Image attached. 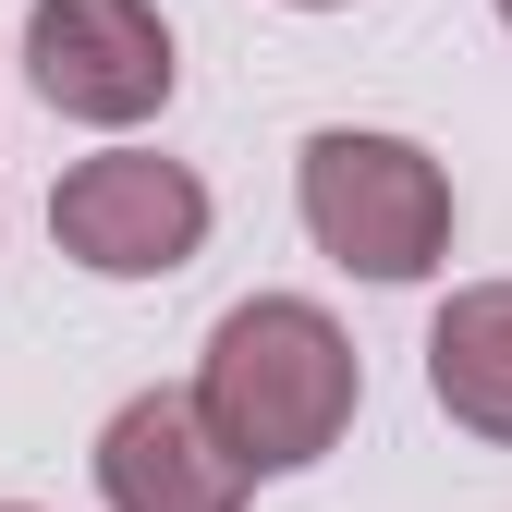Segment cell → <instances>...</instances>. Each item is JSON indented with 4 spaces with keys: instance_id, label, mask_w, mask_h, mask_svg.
<instances>
[{
    "instance_id": "1",
    "label": "cell",
    "mask_w": 512,
    "mask_h": 512,
    "mask_svg": "<svg viewBox=\"0 0 512 512\" xmlns=\"http://www.w3.org/2000/svg\"><path fill=\"white\" fill-rule=\"evenodd\" d=\"M196 403H208V427L232 439L256 476H293V464H317V452H342V427H354V403H366V366H354V342H342L330 305H305V293H244L220 330H208Z\"/></svg>"
},
{
    "instance_id": "2",
    "label": "cell",
    "mask_w": 512,
    "mask_h": 512,
    "mask_svg": "<svg viewBox=\"0 0 512 512\" xmlns=\"http://www.w3.org/2000/svg\"><path fill=\"white\" fill-rule=\"evenodd\" d=\"M305 232L330 269L354 281H427L439 256H452V171H439L415 135H366V122H330V135H305Z\"/></svg>"
},
{
    "instance_id": "3",
    "label": "cell",
    "mask_w": 512,
    "mask_h": 512,
    "mask_svg": "<svg viewBox=\"0 0 512 512\" xmlns=\"http://www.w3.org/2000/svg\"><path fill=\"white\" fill-rule=\"evenodd\" d=\"M49 232L98 281H171L208 244V183L159 147H110V159H74L49 183Z\"/></svg>"
},
{
    "instance_id": "4",
    "label": "cell",
    "mask_w": 512,
    "mask_h": 512,
    "mask_svg": "<svg viewBox=\"0 0 512 512\" xmlns=\"http://www.w3.org/2000/svg\"><path fill=\"white\" fill-rule=\"evenodd\" d=\"M25 74L61 122H98V135H122V122L171 110V25L147 13V0H25Z\"/></svg>"
},
{
    "instance_id": "5",
    "label": "cell",
    "mask_w": 512,
    "mask_h": 512,
    "mask_svg": "<svg viewBox=\"0 0 512 512\" xmlns=\"http://www.w3.org/2000/svg\"><path fill=\"white\" fill-rule=\"evenodd\" d=\"M244 452L208 427L196 391H135L98 427V500L110 512H244Z\"/></svg>"
},
{
    "instance_id": "6",
    "label": "cell",
    "mask_w": 512,
    "mask_h": 512,
    "mask_svg": "<svg viewBox=\"0 0 512 512\" xmlns=\"http://www.w3.org/2000/svg\"><path fill=\"white\" fill-rule=\"evenodd\" d=\"M427 391H439L452 427L512 452V281H464L427 317Z\"/></svg>"
},
{
    "instance_id": "7",
    "label": "cell",
    "mask_w": 512,
    "mask_h": 512,
    "mask_svg": "<svg viewBox=\"0 0 512 512\" xmlns=\"http://www.w3.org/2000/svg\"><path fill=\"white\" fill-rule=\"evenodd\" d=\"M293 13H342V0H293Z\"/></svg>"
},
{
    "instance_id": "8",
    "label": "cell",
    "mask_w": 512,
    "mask_h": 512,
    "mask_svg": "<svg viewBox=\"0 0 512 512\" xmlns=\"http://www.w3.org/2000/svg\"><path fill=\"white\" fill-rule=\"evenodd\" d=\"M0 512H25V500H0Z\"/></svg>"
},
{
    "instance_id": "9",
    "label": "cell",
    "mask_w": 512,
    "mask_h": 512,
    "mask_svg": "<svg viewBox=\"0 0 512 512\" xmlns=\"http://www.w3.org/2000/svg\"><path fill=\"white\" fill-rule=\"evenodd\" d=\"M500 25H512V0H500Z\"/></svg>"
}]
</instances>
